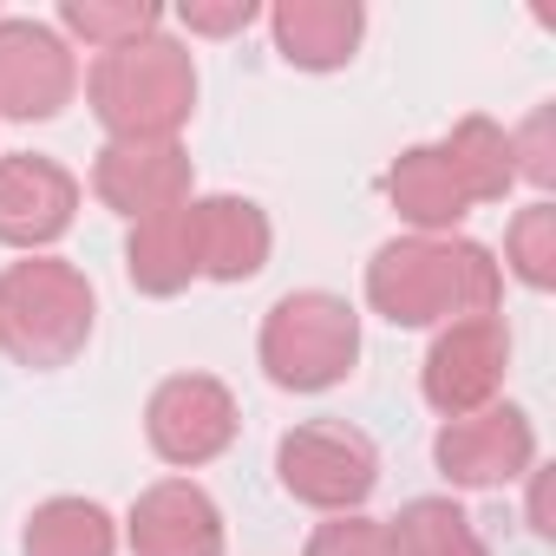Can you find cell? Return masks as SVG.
Masks as SVG:
<instances>
[{"label":"cell","instance_id":"6","mask_svg":"<svg viewBox=\"0 0 556 556\" xmlns=\"http://www.w3.org/2000/svg\"><path fill=\"white\" fill-rule=\"evenodd\" d=\"M144 432H151V452L164 465H210L216 452H229L236 439V400L223 380L210 374H170L151 406H144Z\"/></svg>","mask_w":556,"mask_h":556},{"label":"cell","instance_id":"5","mask_svg":"<svg viewBox=\"0 0 556 556\" xmlns=\"http://www.w3.org/2000/svg\"><path fill=\"white\" fill-rule=\"evenodd\" d=\"M275 471H282V491L295 504L354 517L367 504V491L380 484V452L348 419H308V426L282 432V445H275Z\"/></svg>","mask_w":556,"mask_h":556},{"label":"cell","instance_id":"19","mask_svg":"<svg viewBox=\"0 0 556 556\" xmlns=\"http://www.w3.org/2000/svg\"><path fill=\"white\" fill-rule=\"evenodd\" d=\"M393 556H491L484 536L471 530V517L452 504V497H413L393 523Z\"/></svg>","mask_w":556,"mask_h":556},{"label":"cell","instance_id":"18","mask_svg":"<svg viewBox=\"0 0 556 556\" xmlns=\"http://www.w3.org/2000/svg\"><path fill=\"white\" fill-rule=\"evenodd\" d=\"M118 530L92 497H53L27 523V556H112Z\"/></svg>","mask_w":556,"mask_h":556},{"label":"cell","instance_id":"20","mask_svg":"<svg viewBox=\"0 0 556 556\" xmlns=\"http://www.w3.org/2000/svg\"><path fill=\"white\" fill-rule=\"evenodd\" d=\"M60 21H66L92 53H118V47L157 34V27H164V8H151V0H66Z\"/></svg>","mask_w":556,"mask_h":556},{"label":"cell","instance_id":"11","mask_svg":"<svg viewBox=\"0 0 556 556\" xmlns=\"http://www.w3.org/2000/svg\"><path fill=\"white\" fill-rule=\"evenodd\" d=\"M439 471L452 484H510L536 458V432L517 406H478L465 419H445L439 432Z\"/></svg>","mask_w":556,"mask_h":556},{"label":"cell","instance_id":"24","mask_svg":"<svg viewBox=\"0 0 556 556\" xmlns=\"http://www.w3.org/2000/svg\"><path fill=\"white\" fill-rule=\"evenodd\" d=\"M177 21H184L190 34H242V27L255 21V0H229V8H203V0H184Z\"/></svg>","mask_w":556,"mask_h":556},{"label":"cell","instance_id":"2","mask_svg":"<svg viewBox=\"0 0 556 556\" xmlns=\"http://www.w3.org/2000/svg\"><path fill=\"white\" fill-rule=\"evenodd\" d=\"M86 99H92V112L112 138L157 144V138H177V125L190 118L197 66L177 40L151 34V40H131L118 53H99L92 73H86Z\"/></svg>","mask_w":556,"mask_h":556},{"label":"cell","instance_id":"7","mask_svg":"<svg viewBox=\"0 0 556 556\" xmlns=\"http://www.w3.org/2000/svg\"><path fill=\"white\" fill-rule=\"evenodd\" d=\"M504 367H510V334H504L497 315L452 321V328H439V341L426 354V400L445 419H465L478 406H497Z\"/></svg>","mask_w":556,"mask_h":556},{"label":"cell","instance_id":"4","mask_svg":"<svg viewBox=\"0 0 556 556\" xmlns=\"http://www.w3.org/2000/svg\"><path fill=\"white\" fill-rule=\"evenodd\" d=\"M361 354V315L328 289H295L262 321V367L289 393H328L354 374Z\"/></svg>","mask_w":556,"mask_h":556},{"label":"cell","instance_id":"9","mask_svg":"<svg viewBox=\"0 0 556 556\" xmlns=\"http://www.w3.org/2000/svg\"><path fill=\"white\" fill-rule=\"evenodd\" d=\"M79 177L40 151L0 157V242L8 249H47L73 229Z\"/></svg>","mask_w":556,"mask_h":556},{"label":"cell","instance_id":"17","mask_svg":"<svg viewBox=\"0 0 556 556\" xmlns=\"http://www.w3.org/2000/svg\"><path fill=\"white\" fill-rule=\"evenodd\" d=\"M439 157L452 164V177H458V190H465L471 203H497V197L517 184V170H510V138H504L491 118H458L452 138L439 144Z\"/></svg>","mask_w":556,"mask_h":556},{"label":"cell","instance_id":"21","mask_svg":"<svg viewBox=\"0 0 556 556\" xmlns=\"http://www.w3.org/2000/svg\"><path fill=\"white\" fill-rule=\"evenodd\" d=\"M510 275L536 295L556 282V210L549 203L517 210V223H510Z\"/></svg>","mask_w":556,"mask_h":556},{"label":"cell","instance_id":"16","mask_svg":"<svg viewBox=\"0 0 556 556\" xmlns=\"http://www.w3.org/2000/svg\"><path fill=\"white\" fill-rule=\"evenodd\" d=\"M387 190H393V210H400L406 223H419L426 236H432V229H452V223L471 210V197L458 190V177H452V164L439 157V144H413V151L393 164Z\"/></svg>","mask_w":556,"mask_h":556},{"label":"cell","instance_id":"14","mask_svg":"<svg viewBox=\"0 0 556 556\" xmlns=\"http://www.w3.org/2000/svg\"><path fill=\"white\" fill-rule=\"evenodd\" d=\"M361 27H367V14L354 0H289V8H275V47L302 73L348 66L361 47Z\"/></svg>","mask_w":556,"mask_h":556},{"label":"cell","instance_id":"3","mask_svg":"<svg viewBox=\"0 0 556 556\" xmlns=\"http://www.w3.org/2000/svg\"><path fill=\"white\" fill-rule=\"evenodd\" d=\"M92 341V282L60 255L0 268V348L21 367H66Z\"/></svg>","mask_w":556,"mask_h":556},{"label":"cell","instance_id":"15","mask_svg":"<svg viewBox=\"0 0 556 556\" xmlns=\"http://www.w3.org/2000/svg\"><path fill=\"white\" fill-rule=\"evenodd\" d=\"M125 268H131V289H144V295H177V289H190V282H197L190 203L157 210V216H138L131 249H125Z\"/></svg>","mask_w":556,"mask_h":556},{"label":"cell","instance_id":"1","mask_svg":"<svg viewBox=\"0 0 556 556\" xmlns=\"http://www.w3.org/2000/svg\"><path fill=\"white\" fill-rule=\"evenodd\" d=\"M504 275L491 249L465 236H400L367 262V302L393 328H452L471 315H497Z\"/></svg>","mask_w":556,"mask_h":556},{"label":"cell","instance_id":"13","mask_svg":"<svg viewBox=\"0 0 556 556\" xmlns=\"http://www.w3.org/2000/svg\"><path fill=\"white\" fill-rule=\"evenodd\" d=\"M190 229H197V275L210 282H249L268 262V216L249 197H203L190 203Z\"/></svg>","mask_w":556,"mask_h":556},{"label":"cell","instance_id":"22","mask_svg":"<svg viewBox=\"0 0 556 556\" xmlns=\"http://www.w3.org/2000/svg\"><path fill=\"white\" fill-rule=\"evenodd\" d=\"M308 556H393V536L374 517H334L308 536Z\"/></svg>","mask_w":556,"mask_h":556},{"label":"cell","instance_id":"23","mask_svg":"<svg viewBox=\"0 0 556 556\" xmlns=\"http://www.w3.org/2000/svg\"><path fill=\"white\" fill-rule=\"evenodd\" d=\"M510 157H523L517 170H523L530 184H549V177H556V157H549V105H543L517 138H510Z\"/></svg>","mask_w":556,"mask_h":556},{"label":"cell","instance_id":"12","mask_svg":"<svg viewBox=\"0 0 556 556\" xmlns=\"http://www.w3.org/2000/svg\"><path fill=\"white\" fill-rule=\"evenodd\" d=\"M131 556H223V510L203 484L164 478L131 504Z\"/></svg>","mask_w":556,"mask_h":556},{"label":"cell","instance_id":"10","mask_svg":"<svg viewBox=\"0 0 556 556\" xmlns=\"http://www.w3.org/2000/svg\"><path fill=\"white\" fill-rule=\"evenodd\" d=\"M92 190H99V203H112L118 216L138 223V216L190 203V157H184L177 138H157V144L112 138L92 164Z\"/></svg>","mask_w":556,"mask_h":556},{"label":"cell","instance_id":"8","mask_svg":"<svg viewBox=\"0 0 556 556\" xmlns=\"http://www.w3.org/2000/svg\"><path fill=\"white\" fill-rule=\"evenodd\" d=\"M79 92L73 47L40 21H0V118H53Z\"/></svg>","mask_w":556,"mask_h":556}]
</instances>
